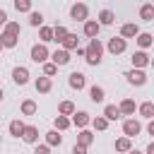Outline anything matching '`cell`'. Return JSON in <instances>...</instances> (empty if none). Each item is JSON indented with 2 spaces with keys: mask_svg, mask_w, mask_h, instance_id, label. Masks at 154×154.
Returning <instances> with one entry per match:
<instances>
[{
  "mask_svg": "<svg viewBox=\"0 0 154 154\" xmlns=\"http://www.w3.org/2000/svg\"><path fill=\"white\" fill-rule=\"evenodd\" d=\"M101 53H103V46L99 38H91L89 46H87V63L89 65H99L101 63Z\"/></svg>",
  "mask_w": 154,
  "mask_h": 154,
  "instance_id": "obj_1",
  "label": "cell"
},
{
  "mask_svg": "<svg viewBox=\"0 0 154 154\" xmlns=\"http://www.w3.org/2000/svg\"><path fill=\"white\" fill-rule=\"evenodd\" d=\"M48 48L43 46V43H36V46H31V60L34 63H43L46 65V60H48Z\"/></svg>",
  "mask_w": 154,
  "mask_h": 154,
  "instance_id": "obj_2",
  "label": "cell"
},
{
  "mask_svg": "<svg viewBox=\"0 0 154 154\" xmlns=\"http://www.w3.org/2000/svg\"><path fill=\"white\" fill-rule=\"evenodd\" d=\"M87 14H89V7L84 2H77V5L70 7V17L77 19V22H87Z\"/></svg>",
  "mask_w": 154,
  "mask_h": 154,
  "instance_id": "obj_3",
  "label": "cell"
},
{
  "mask_svg": "<svg viewBox=\"0 0 154 154\" xmlns=\"http://www.w3.org/2000/svg\"><path fill=\"white\" fill-rule=\"evenodd\" d=\"M125 77H128V82H130V84H135V87H142V84L147 82V75H144L142 70H135V67H132V70H128V72H125Z\"/></svg>",
  "mask_w": 154,
  "mask_h": 154,
  "instance_id": "obj_4",
  "label": "cell"
},
{
  "mask_svg": "<svg viewBox=\"0 0 154 154\" xmlns=\"http://www.w3.org/2000/svg\"><path fill=\"white\" fill-rule=\"evenodd\" d=\"M99 29H101V24H99L96 19H87V22H84V36H87L89 41L99 36Z\"/></svg>",
  "mask_w": 154,
  "mask_h": 154,
  "instance_id": "obj_5",
  "label": "cell"
},
{
  "mask_svg": "<svg viewBox=\"0 0 154 154\" xmlns=\"http://www.w3.org/2000/svg\"><path fill=\"white\" fill-rule=\"evenodd\" d=\"M125 46H128V43H125V38H123V36H113V38L108 41V51H111L113 55L123 53V51H125Z\"/></svg>",
  "mask_w": 154,
  "mask_h": 154,
  "instance_id": "obj_6",
  "label": "cell"
},
{
  "mask_svg": "<svg viewBox=\"0 0 154 154\" xmlns=\"http://www.w3.org/2000/svg\"><path fill=\"white\" fill-rule=\"evenodd\" d=\"M130 60H132V67H135V70H140V67H144V65H149V63H152V58H149L144 51H137Z\"/></svg>",
  "mask_w": 154,
  "mask_h": 154,
  "instance_id": "obj_7",
  "label": "cell"
},
{
  "mask_svg": "<svg viewBox=\"0 0 154 154\" xmlns=\"http://www.w3.org/2000/svg\"><path fill=\"white\" fill-rule=\"evenodd\" d=\"M140 123L137 120H132V118H128L125 123H123V132H125V137H135V135H140Z\"/></svg>",
  "mask_w": 154,
  "mask_h": 154,
  "instance_id": "obj_8",
  "label": "cell"
},
{
  "mask_svg": "<svg viewBox=\"0 0 154 154\" xmlns=\"http://www.w3.org/2000/svg\"><path fill=\"white\" fill-rule=\"evenodd\" d=\"M89 123H91L89 113H84V111H79V113H77V111H75V116H72V125H77L79 130H84V128H87Z\"/></svg>",
  "mask_w": 154,
  "mask_h": 154,
  "instance_id": "obj_9",
  "label": "cell"
},
{
  "mask_svg": "<svg viewBox=\"0 0 154 154\" xmlns=\"http://www.w3.org/2000/svg\"><path fill=\"white\" fill-rule=\"evenodd\" d=\"M120 36H123V38L140 36V26H137V24H132V22H128V24H123V26H120Z\"/></svg>",
  "mask_w": 154,
  "mask_h": 154,
  "instance_id": "obj_10",
  "label": "cell"
},
{
  "mask_svg": "<svg viewBox=\"0 0 154 154\" xmlns=\"http://www.w3.org/2000/svg\"><path fill=\"white\" fill-rule=\"evenodd\" d=\"M67 82H70V87H72V89H77V91H79V89H84V84H87V77H84L82 72H72Z\"/></svg>",
  "mask_w": 154,
  "mask_h": 154,
  "instance_id": "obj_11",
  "label": "cell"
},
{
  "mask_svg": "<svg viewBox=\"0 0 154 154\" xmlns=\"http://www.w3.org/2000/svg\"><path fill=\"white\" fill-rule=\"evenodd\" d=\"M51 58H53V65H58V67H60V65H67V63H70V53H67L65 48L55 51V53H53Z\"/></svg>",
  "mask_w": 154,
  "mask_h": 154,
  "instance_id": "obj_12",
  "label": "cell"
},
{
  "mask_svg": "<svg viewBox=\"0 0 154 154\" xmlns=\"http://www.w3.org/2000/svg\"><path fill=\"white\" fill-rule=\"evenodd\" d=\"M12 79H14L17 84H26V82H29V70H26V67H14V70H12Z\"/></svg>",
  "mask_w": 154,
  "mask_h": 154,
  "instance_id": "obj_13",
  "label": "cell"
},
{
  "mask_svg": "<svg viewBox=\"0 0 154 154\" xmlns=\"http://www.w3.org/2000/svg\"><path fill=\"white\" fill-rule=\"evenodd\" d=\"M22 140H24V142H29V144H34V142L38 140V128H34V125H26V128H24V135H22Z\"/></svg>",
  "mask_w": 154,
  "mask_h": 154,
  "instance_id": "obj_14",
  "label": "cell"
},
{
  "mask_svg": "<svg viewBox=\"0 0 154 154\" xmlns=\"http://www.w3.org/2000/svg\"><path fill=\"white\" fill-rule=\"evenodd\" d=\"M51 87H53V82H51V77H38L36 79V91H41V94H48L51 91Z\"/></svg>",
  "mask_w": 154,
  "mask_h": 154,
  "instance_id": "obj_15",
  "label": "cell"
},
{
  "mask_svg": "<svg viewBox=\"0 0 154 154\" xmlns=\"http://www.w3.org/2000/svg\"><path fill=\"white\" fill-rule=\"evenodd\" d=\"M120 116H123V113H120V108H118V106H113V103H108V106L103 108V118H106V120H118Z\"/></svg>",
  "mask_w": 154,
  "mask_h": 154,
  "instance_id": "obj_16",
  "label": "cell"
},
{
  "mask_svg": "<svg viewBox=\"0 0 154 154\" xmlns=\"http://www.w3.org/2000/svg\"><path fill=\"white\" fill-rule=\"evenodd\" d=\"M77 43H79V38H77V34H67V36H65V41H63V48H65V51L70 53V51H75V48H79Z\"/></svg>",
  "mask_w": 154,
  "mask_h": 154,
  "instance_id": "obj_17",
  "label": "cell"
},
{
  "mask_svg": "<svg viewBox=\"0 0 154 154\" xmlns=\"http://www.w3.org/2000/svg\"><path fill=\"white\" fill-rule=\"evenodd\" d=\"M67 34H70V31H67V29H65L63 24H55V26H53V41H58V43H63Z\"/></svg>",
  "mask_w": 154,
  "mask_h": 154,
  "instance_id": "obj_18",
  "label": "cell"
},
{
  "mask_svg": "<svg viewBox=\"0 0 154 154\" xmlns=\"http://www.w3.org/2000/svg\"><path fill=\"white\" fill-rule=\"evenodd\" d=\"M0 43H2V48H14V46H17V36H14V34H7V31H2V36H0Z\"/></svg>",
  "mask_w": 154,
  "mask_h": 154,
  "instance_id": "obj_19",
  "label": "cell"
},
{
  "mask_svg": "<svg viewBox=\"0 0 154 154\" xmlns=\"http://www.w3.org/2000/svg\"><path fill=\"white\" fill-rule=\"evenodd\" d=\"M89 99H91L94 103H101V101L106 99V94H103V89H101V87H96V84H94V87L89 89Z\"/></svg>",
  "mask_w": 154,
  "mask_h": 154,
  "instance_id": "obj_20",
  "label": "cell"
},
{
  "mask_svg": "<svg viewBox=\"0 0 154 154\" xmlns=\"http://www.w3.org/2000/svg\"><path fill=\"white\" fill-rule=\"evenodd\" d=\"M118 108H120L123 116H132V113H135V101H132V99H123Z\"/></svg>",
  "mask_w": 154,
  "mask_h": 154,
  "instance_id": "obj_21",
  "label": "cell"
},
{
  "mask_svg": "<svg viewBox=\"0 0 154 154\" xmlns=\"http://www.w3.org/2000/svg\"><path fill=\"white\" fill-rule=\"evenodd\" d=\"M94 142V135L89 132V130H79V135H77V144H82V147H89Z\"/></svg>",
  "mask_w": 154,
  "mask_h": 154,
  "instance_id": "obj_22",
  "label": "cell"
},
{
  "mask_svg": "<svg viewBox=\"0 0 154 154\" xmlns=\"http://www.w3.org/2000/svg\"><path fill=\"white\" fill-rule=\"evenodd\" d=\"M140 17L147 19V22H152V19H154V5H152V2H144V5L140 7Z\"/></svg>",
  "mask_w": 154,
  "mask_h": 154,
  "instance_id": "obj_23",
  "label": "cell"
},
{
  "mask_svg": "<svg viewBox=\"0 0 154 154\" xmlns=\"http://www.w3.org/2000/svg\"><path fill=\"white\" fill-rule=\"evenodd\" d=\"M113 22H116V14H113L111 10H101V12H99V24H106V26H108V24H113Z\"/></svg>",
  "mask_w": 154,
  "mask_h": 154,
  "instance_id": "obj_24",
  "label": "cell"
},
{
  "mask_svg": "<svg viewBox=\"0 0 154 154\" xmlns=\"http://www.w3.org/2000/svg\"><path fill=\"white\" fill-rule=\"evenodd\" d=\"M58 113H60V116H75V103H72V101H60Z\"/></svg>",
  "mask_w": 154,
  "mask_h": 154,
  "instance_id": "obj_25",
  "label": "cell"
},
{
  "mask_svg": "<svg viewBox=\"0 0 154 154\" xmlns=\"http://www.w3.org/2000/svg\"><path fill=\"white\" fill-rule=\"evenodd\" d=\"M63 142V137L58 135V130H51V132H46V144L48 147H58Z\"/></svg>",
  "mask_w": 154,
  "mask_h": 154,
  "instance_id": "obj_26",
  "label": "cell"
},
{
  "mask_svg": "<svg viewBox=\"0 0 154 154\" xmlns=\"http://www.w3.org/2000/svg\"><path fill=\"white\" fill-rule=\"evenodd\" d=\"M140 116H142V118H154V103H152V101L140 103Z\"/></svg>",
  "mask_w": 154,
  "mask_h": 154,
  "instance_id": "obj_27",
  "label": "cell"
},
{
  "mask_svg": "<svg viewBox=\"0 0 154 154\" xmlns=\"http://www.w3.org/2000/svg\"><path fill=\"white\" fill-rule=\"evenodd\" d=\"M24 128H26V125H24L22 120H12V123H10V135L19 137V135H24Z\"/></svg>",
  "mask_w": 154,
  "mask_h": 154,
  "instance_id": "obj_28",
  "label": "cell"
},
{
  "mask_svg": "<svg viewBox=\"0 0 154 154\" xmlns=\"http://www.w3.org/2000/svg\"><path fill=\"white\" fill-rule=\"evenodd\" d=\"M152 34H147V31H140V36H137V43H140V48H149L152 46Z\"/></svg>",
  "mask_w": 154,
  "mask_h": 154,
  "instance_id": "obj_29",
  "label": "cell"
},
{
  "mask_svg": "<svg viewBox=\"0 0 154 154\" xmlns=\"http://www.w3.org/2000/svg\"><path fill=\"white\" fill-rule=\"evenodd\" d=\"M72 125V120L67 116H55V130H67Z\"/></svg>",
  "mask_w": 154,
  "mask_h": 154,
  "instance_id": "obj_30",
  "label": "cell"
},
{
  "mask_svg": "<svg viewBox=\"0 0 154 154\" xmlns=\"http://www.w3.org/2000/svg\"><path fill=\"white\" fill-rule=\"evenodd\" d=\"M22 113H24V116H34V113H36V103H34L31 99L22 101Z\"/></svg>",
  "mask_w": 154,
  "mask_h": 154,
  "instance_id": "obj_31",
  "label": "cell"
},
{
  "mask_svg": "<svg viewBox=\"0 0 154 154\" xmlns=\"http://www.w3.org/2000/svg\"><path fill=\"white\" fill-rule=\"evenodd\" d=\"M116 152H130V137L116 140Z\"/></svg>",
  "mask_w": 154,
  "mask_h": 154,
  "instance_id": "obj_32",
  "label": "cell"
},
{
  "mask_svg": "<svg viewBox=\"0 0 154 154\" xmlns=\"http://www.w3.org/2000/svg\"><path fill=\"white\" fill-rule=\"evenodd\" d=\"M29 24H31V26H41V24H43V14H41V12H31V14H29Z\"/></svg>",
  "mask_w": 154,
  "mask_h": 154,
  "instance_id": "obj_33",
  "label": "cell"
},
{
  "mask_svg": "<svg viewBox=\"0 0 154 154\" xmlns=\"http://www.w3.org/2000/svg\"><path fill=\"white\" fill-rule=\"evenodd\" d=\"M38 36H41V41H43V43H46V41H53V29H51V26H41Z\"/></svg>",
  "mask_w": 154,
  "mask_h": 154,
  "instance_id": "obj_34",
  "label": "cell"
},
{
  "mask_svg": "<svg viewBox=\"0 0 154 154\" xmlns=\"http://www.w3.org/2000/svg\"><path fill=\"white\" fill-rule=\"evenodd\" d=\"M14 10H17V12H29V10H31V2H29V0H17V2H14Z\"/></svg>",
  "mask_w": 154,
  "mask_h": 154,
  "instance_id": "obj_35",
  "label": "cell"
},
{
  "mask_svg": "<svg viewBox=\"0 0 154 154\" xmlns=\"http://www.w3.org/2000/svg\"><path fill=\"white\" fill-rule=\"evenodd\" d=\"M91 125H94L96 130H106V128H108V120H106L103 116H99V118H94V120H91Z\"/></svg>",
  "mask_w": 154,
  "mask_h": 154,
  "instance_id": "obj_36",
  "label": "cell"
},
{
  "mask_svg": "<svg viewBox=\"0 0 154 154\" xmlns=\"http://www.w3.org/2000/svg\"><path fill=\"white\" fill-rule=\"evenodd\" d=\"M5 31H7V34L19 36V24H17V22H7V24H5Z\"/></svg>",
  "mask_w": 154,
  "mask_h": 154,
  "instance_id": "obj_37",
  "label": "cell"
},
{
  "mask_svg": "<svg viewBox=\"0 0 154 154\" xmlns=\"http://www.w3.org/2000/svg\"><path fill=\"white\" fill-rule=\"evenodd\" d=\"M55 72H58V65H53V63H46V65H43V75H46V77H53Z\"/></svg>",
  "mask_w": 154,
  "mask_h": 154,
  "instance_id": "obj_38",
  "label": "cell"
},
{
  "mask_svg": "<svg viewBox=\"0 0 154 154\" xmlns=\"http://www.w3.org/2000/svg\"><path fill=\"white\" fill-rule=\"evenodd\" d=\"M34 154H51V149H48V144H38L34 149Z\"/></svg>",
  "mask_w": 154,
  "mask_h": 154,
  "instance_id": "obj_39",
  "label": "cell"
},
{
  "mask_svg": "<svg viewBox=\"0 0 154 154\" xmlns=\"http://www.w3.org/2000/svg\"><path fill=\"white\" fill-rule=\"evenodd\" d=\"M72 154H87V147H82V144H75V147H72Z\"/></svg>",
  "mask_w": 154,
  "mask_h": 154,
  "instance_id": "obj_40",
  "label": "cell"
},
{
  "mask_svg": "<svg viewBox=\"0 0 154 154\" xmlns=\"http://www.w3.org/2000/svg\"><path fill=\"white\" fill-rule=\"evenodd\" d=\"M0 24H7V12L0 10Z\"/></svg>",
  "mask_w": 154,
  "mask_h": 154,
  "instance_id": "obj_41",
  "label": "cell"
},
{
  "mask_svg": "<svg viewBox=\"0 0 154 154\" xmlns=\"http://www.w3.org/2000/svg\"><path fill=\"white\" fill-rule=\"evenodd\" d=\"M147 130H149V135H154V120H152V123L147 125Z\"/></svg>",
  "mask_w": 154,
  "mask_h": 154,
  "instance_id": "obj_42",
  "label": "cell"
},
{
  "mask_svg": "<svg viewBox=\"0 0 154 154\" xmlns=\"http://www.w3.org/2000/svg\"><path fill=\"white\" fill-rule=\"evenodd\" d=\"M147 154H154V142H152V144L147 147Z\"/></svg>",
  "mask_w": 154,
  "mask_h": 154,
  "instance_id": "obj_43",
  "label": "cell"
},
{
  "mask_svg": "<svg viewBox=\"0 0 154 154\" xmlns=\"http://www.w3.org/2000/svg\"><path fill=\"white\" fill-rule=\"evenodd\" d=\"M128 154H140V152H137V149H130V152H128Z\"/></svg>",
  "mask_w": 154,
  "mask_h": 154,
  "instance_id": "obj_44",
  "label": "cell"
},
{
  "mask_svg": "<svg viewBox=\"0 0 154 154\" xmlns=\"http://www.w3.org/2000/svg\"><path fill=\"white\" fill-rule=\"evenodd\" d=\"M149 65H152V67H154V58H152V63H149Z\"/></svg>",
  "mask_w": 154,
  "mask_h": 154,
  "instance_id": "obj_45",
  "label": "cell"
},
{
  "mask_svg": "<svg viewBox=\"0 0 154 154\" xmlns=\"http://www.w3.org/2000/svg\"><path fill=\"white\" fill-rule=\"evenodd\" d=\"M0 99H2V89H0Z\"/></svg>",
  "mask_w": 154,
  "mask_h": 154,
  "instance_id": "obj_46",
  "label": "cell"
},
{
  "mask_svg": "<svg viewBox=\"0 0 154 154\" xmlns=\"http://www.w3.org/2000/svg\"><path fill=\"white\" fill-rule=\"evenodd\" d=\"M0 51H2V43H0Z\"/></svg>",
  "mask_w": 154,
  "mask_h": 154,
  "instance_id": "obj_47",
  "label": "cell"
}]
</instances>
